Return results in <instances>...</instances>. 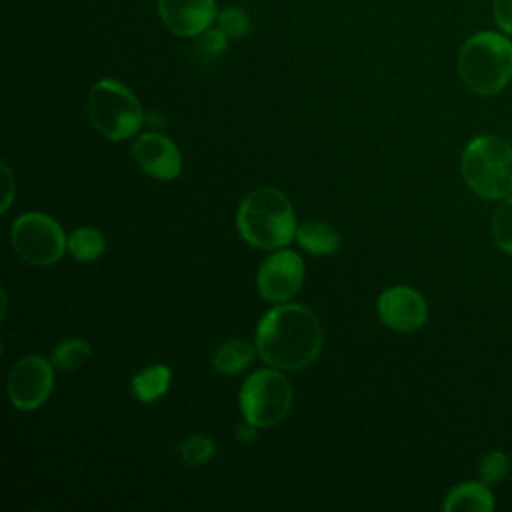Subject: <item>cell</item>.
<instances>
[{"label":"cell","instance_id":"cell-1","mask_svg":"<svg viewBox=\"0 0 512 512\" xmlns=\"http://www.w3.org/2000/svg\"><path fill=\"white\" fill-rule=\"evenodd\" d=\"M318 316L302 304H280L268 310L256 328V352L272 368L302 370L322 350Z\"/></svg>","mask_w":512,"mask_h":512},{"label":"cell","instance_id":"cell-2","mask_svg":"<svg viewBox=\"0 0 512 512\" xmlns=\"http://www.w3.org/2000/svg\"><path fill=\"white\" fill-rule=\"evenodd\" d=\"M242 240L258 250H280L296 238V216L284 192L262 186L244 196L236 212Z\"/></svg>","mask_w":512,"mask_h":512},{"label":"cell","instance_id":"cell-3","mask_svg":"<svg viewBox=\"0 0 512 512\" xmlns=\"http://www.w3.org/2000/svg\"><path fill=\"white\" fill-rule=\"evenodd\" d=\"M458 74L478 96L500 92L512 78V42L498 32L472 34L458 52Z\"/></svg>","mask_w":512,"mask_h":512},{"label":"cell","instance_id":"cell-4","mask_svg":"<svg viewBox=\"0 0 512 512\" xmlns=\"http://www.w3.org/2000/svg\"><path fill=\"white\" fill-rule=\"evenodd\" d=\"M466 184L482 198L504 200L512 194V146L500 136L472 138L460 160Z\"/></svg>","mask_w":512,"mask_h":512},{"label":"cell","instance_id":"cell-5","mask_svg":"<svg viewBox=\"0 0 512 512\" xmlns=\"http://www.w3.org/2000/svg\"><path fill=\"white\" fill-rule=\"evenodd\" d=\"M88 118L104 138L126 140L140 130L144 112L126 84L114 78H102L88 94Z\"/></svg>","mask_w":512,"mask_h":512},{"label":"cell","instance_id":"cell-6","mask_svg":"<svg viewBox=\"0 0 512 512\" xmlns=\"http://www.w3.org/2000/svg\"><path fill=\"white\" fill-rule=\"evenodd\" d=\"M238 398L244 420L258 428H268L288 414L292 386L278 368H262L244 380Z\"/></svg>","mask_w":512,"mask_h":512},{"label":"cell","instance_id":"cell-7","mask_svg":"<svg viewBox=\"0 0 512 512\" xmlns=\"http://www.w3.org/2000/svg\"><path fill=\"white\" fill-rule=\"evenodd\" d=\"M10 244L14 252L32 266H50L68 250L62 226L42 212H26L12 222Z\"/></svg>","mask_w":512,"mask_h":512},{"label":"cell","instance_id":"cell-8","mask_svg":"<svg viewBox=\"0 0 512 512\" xmlns=\"http://www.w3.org/2000/svg\"><path fill=\"white\" fill-rule=\"evenodd\" d=\"M42 356L20 358L8 374V398L18 410H36L42 406L54 386V368Z\"/></svg>","mask_w":512,"mask_h":512},{"label":"cell","instance_id":"cell-9","mask_svg":"<svg viewBox=\"0 0 512 512\" xmlns=\"http://www.w3.org/2000/svg\"><path fill=\"white\" fill-rule=\"evenodd\" d=\"M304 282V262L294 250H278L268 256L256 276L258 292L268 302H288Z\"/></svg>","mask_w":512,"mask_h":512},{"label":"cell","instance_id":"cell-10","mask_svg":"<svg viewBox=\"0 0 512 512\" xmlns=\"http://www.w3.org/2000/svg\"><path fill=\"white\" fill-rule=\"evenodd\" d=\"M376 310L380 320L398 332L418 330L428 316L424 298L410 286H392L378 296Z\"/></svg>","mask_w":512,"mask_h":512},{"label":"cell","instance_id":"cell-11","mask_svg":"<svg viewBox=\"0 0 512 512\" xmlns=\"http://www.w3.org/2000/svg\"><path fill=\"white\" fill-rule=\"evenodd\" d=\"M216 0H158L162 24L176 36H200L216 22Z\"/></svg>","mask_w":512,"mask_h":512},{"label":"cell","instance_id":"cell-12","mask_svg":"<svg viewBox=\"0 0 512 512\" xmlns=\"http://www.w3.org/2000/svg\"><path fill=\"white\" fill-rule=\"evenodd\" d=\"M136 164L156 180H174L182 170L178 146L160 132H144L132 146Z\"/></svg>","mask_w":512,"mask_h":512},{"label":"cell","instance_id":"cell-13","mask_svg":"<svg viewBox=\"0 0 512 512\" xmlns=\"http://www.w3.org/2000/svg\"><path fill=\"white\" fill-rule=\"evenodd\" d=\"M444 512H492L494 510V498L488 490L486 482H464L454 486L444 502Z\"/></svg>","mask_w":512,"mask_h":512},{"label":"cell","instance_id":"cell-14","mask_svg":"<svg viewBox=\"0 0 512 512\" xmlns=\"http://www.w3.org/2000/svg\"><path fill=\"white\" fill-rule=\"evenodd\" d=\"M298 246L314 256H328L338 250L340 234L322 220H306L296 228Z\"/></svg>","mask_w":512,"mask_h":512},{"label":"cell","instance_id":"cell-15","mask_svg":"<svg viewBox=\"0 0 512 512\" xmlns=\"http://www.w3.org/2000/svg\"><path fill=\"white\" fill-rule=\"evenodd\" d=\"M170 380H172V372L166 364H152V366L140 370L138 374H134L130 386H132L134 396L140 402L150 404L166 394Z\"/></svg>","mask_w":512,"mask_h":512},{"label":"cell","instance_id":"cell-16","mask_svg":"<svg viewBox=\"0 0 512 512\" xmlns=\"http://www.w3.org/2000/svg\"><path fill=\"white\" fill-rule=\"evenodd\" d=\"M254 352V346L246 340H226L214 350L212 366L220 374H238L250 366Z\"/></svg>","mask_w":512,"mask_h":512},{"label":"cell","instance_id":"cell-17","mask_svg":"<svg viewBox=\"0 0 512 512\" xmlns=\"http://www.w3.org/2000/svg\"><path fill=\"white\" fill-rule=\"evenodd\" d=\"M104 248H106L104 234L92 226L76 228L68 236V252L78 262H92V260L100 258Z\"/></svg>","mask_w":512,"mask_h":512},{"label":"cell","instance_id":"cell-18","mask_svg":"<svg viewBox=\"0 0 512 512\" xmlns=\"http://www.w3.org/2000/svg\"><path fill=\"white\" fill-rule=\"evenodd\" d=\"M92 354L90 344L84 338H68L62 340L54 350H52V364L64 372H74L80 368Z\"/></svg>","mask_w":512,"mask_h":512},{"label":"cell","instance_id":"cell-19","mask_svg":"<svg viewBox=\"0 0 512 512\" xmlns=\"http://www.w3.org/2000/svg\"><path fill=\"white\" fill-rule=\"evenodd\" d=\"M180 456L188 466H200L214 456V442L204 434H192L180 442Z\"/></svg>","mask_w":512,"mask_h":512},{"label":"cell","instance_id":"cell-20","mask_svg":"<svg viewBox=\"0 0 512 512\" xmlns=\"http://www.w3.org/2000/svg\"><path fill=\"white\" fill-rule=\"evenodd\" d=\"M492 236L496 244L512 256V194L504 198L492 220Z\"/></svg>","mask_w":512,"mask_h":512},{"label":"cell","instance_id":"cell-21","mask_svg":"<svg viewBox=\"0 0 512 512\" xmlns=\"http://www.w3.org/2000/svg\"><path fill=\"white\" fill-rule=\"evenodd\" d=\"M216 24L230 36V38H242L250 30V18L248 14L238 6H226L216 14Z\"/></svg>","mask_w":512,"mask_h":512},{"label":"cell","instance_id":"cell-22","mask_svg":"<svg viewBox=\"0 0 512 512\" xmlns=\"http://www.w3.org/2000/svg\"><path fill=\"white\" fill-rule=\"evenodd\" d=\"M478 470H480V478L482 482L486 484H496L500 482L508 470H510V464H508V456L500 450H492L488 454L482 456L480 464H478Z\"/></svg>","mask_w":512,"mask_h":512},{"label":"cell","instance_id":"cell-23","mask_svg":"<svg viewBox=\"0 0 512 512\" xmlns=\"http://www.w3.org/2000/svg\"><path fill=\"white\" fill-rule=\"evenodd\" d=\"M198 46L202 50V54L206 56H218L226 50L228 46V34L220 28V26H210L208 30H204L200 36H198Z\"/></svg>","mask_w":512,"mask_h":512},{"label":"cell","instance_id":"cell-24","mask_svg":"<svg viewBox=\"0 0 512 512\" xmlns=\"http://www.w3.org/2000/svg\"><path fill=\"white\" fill-rule=\"evenodd\" d=\"M494 20L504 34H512V0H494Z\"/></svg>","mask_w":512,"mask_h":512},{"label":"cell","instance_id":"cell-25","mask_svg":"<svg viewBox=\"0 0 512 512\" xmlns=\"http://www.w3.org/2000/svg\"><path fill=\"white\" fill-rule=\"evenodd\" d=\"M2 172H4V202H2V212L10 208V202L14 198V178L6 162H2Z\"/></svg>","mask_w":512,"mask_h":512},{"label":"cell","instance_id":"cell-26","mask_svg":"<svg viewBox=\"0 0 512 512\" xmlns=\"http://www.w3.org/2000/svg\"><path fill=\"white\" fill-rule=\"evenodd\" d=\"M256 428H258V426H254L252 422L244 420V424H240V426L236 428V440H240V442H252V440L256 438Z\"/></svg>","mask_w":512,"mask_h":512}]
</instances>
